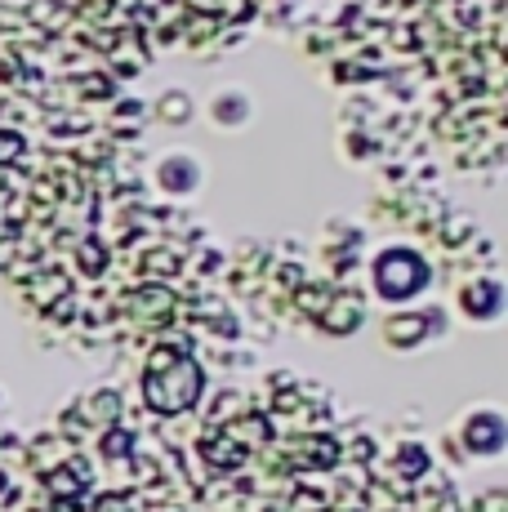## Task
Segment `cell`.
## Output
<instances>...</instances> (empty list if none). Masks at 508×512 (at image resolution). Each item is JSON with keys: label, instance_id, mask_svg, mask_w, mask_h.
<instances>
[{"label": "cell", "instance_id": "obj_1", "mask_svg": "<svg viewBox=\"0 0 508 512\" xmlns=\"http://www.w3.org/2000/svg\"><path fill=\"white\" fill-rule=\"evenodd\" d=\"M424 285H428V263L419 259L415 250H388L384 259L375 263V290H379V299H388V303L415 299Z\"/></svg>", "mask_w": 508, "mask_h": 512}, {"label": "cell", "instance_id": "obj_2", "mask_svg": "<svg viewBox=\"0 0 508 512\" xmlns=\"http://www.w3.org/2000/svg\"><path fill=\"white\" fill-rule=\"evenodd\" d=\"M459 446H464L473 459L504 455V446H508V423H504V415H500V410H491V406L468 410V415L459 419Z\"/></svg>", "mask_w": 508, "mask_h": 512}, {"label": "cell", "instance_id": "obj_3", "mask_svg": "<svg viewBox=\"0 0 508 512\" xmlns=\"http://www.w3.org/2000/svg\"><path fill=\"white\" fill-rule=\"evenodd\" d=\"M156 187L170 192V196H192L201 187V165L192 161V156H183V152L165 156V161L156 165Z\"/></svg>", "mask_w": 508, "mask_h": 512}, {"label": "cell", "instance_id": "obj_4", "mask_svg": "<svg viewBox=\"0 0 508 512\" xmlns=\"http://www.w3.org/2000/svg\"><path fill=\"white\" fill-rule=\"evenodd\" d=\"M464 312L468 317H477V321H491V317H500V308H504V299H500V285L495 281H477V285H468L464 290Z\"/></svg>", "mask_w": 508, "mask_h": 512}, {"label": "cell", "instance_id": "obj_5", "mask_svg": "<svg viewBox=\"0 0 508 512\" xmlns=\"http://www.w3.org/2000/svg\"><path fill=\"white\" fill-rule=\"evenodd\" d=\"M246 116H250L246 94H219L214 98V121L219 125H246Z\"/></svg>", "mask_w": 508, "mask_h": 512}]
</instances>
